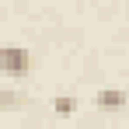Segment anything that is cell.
I'll list each match as a JSON object with an SVG mask.
<instances>
[{
  "mask_svg": "<svg viewBox=\"0 0 129 129\" xmlns=\"http://www.w3.org/2000/svg\"><path fill=\"white\" fill-rule=\"evenodd\" d=\"M0 66H4V73H7V77H21L24 70H28V52H24L21 45H4Z\"/></svg>",
  "mask_w": 129,
  "mask_h": 129,
  "instance_id": "cell-1",
  "label": "cell"
},
{
  "mask_svg": "<svg viewBox=\"0 0 129 129\" xmlns=\"http://www.w3.org/2000/svg\"><path fill=\"white\" fill-rule=\"evenodd\" d=\"M94 108H98V112H122V108H126V91L101 87V91L94 94Z\"/></svg>",
  "mask_w": 129,
  "mask_h": 129,
  "instance_id": "cell-2",
  "label": "cell"
},
{
  "mask_svg": "<svg viewBox=\"0 0 129 129\" xmlns=\"http://www.w3.org/2000/svg\"><path fill=\"white\" fill-rule=\"evenodd\" d=\"M52 112H56V115H73V112H77V98H70V94H56V98H52Z\"/></svg>",
  "mask_w": 129,
  "mask_h": 129,
  "instance_id": "cell-3",
  "label": "cell"
}]
</instances>
